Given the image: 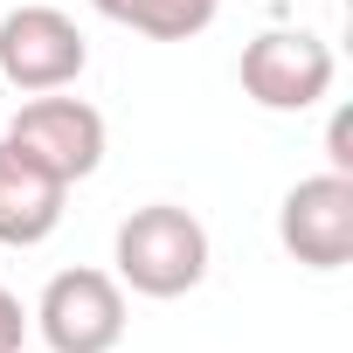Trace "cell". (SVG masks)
<instances>
[{
	"instance_id": "obj_4",
	"label": "cell",
	"mask_w": 353,
	"mask_h": 353,
	"mask_svg": "<svg viewBox=\"0 0 353 353\" xmlns=\"http://www.w3.org/2000/svg\"><path fill=\"white\" fill-rule=\"evenodd\" d=\"M236 77L263 111H312V104H325L339 63H332V42H319L312 28H263L243 49Z\"/></svg>"
},
{
	"instance_id": "obj_10",
	"label": "cell",
	"mask_w": 353,
	"mask_h": 353,
	"mask_svg": "<svg viewBox=\"0 0 353 353\" xmlns=\"http://www.w3.org/2000/svg\"><path fill=\"white\" fill-rule=\"evenodd\" d=\"M325 145H332V173H353V152H346V145H353V125H346V118H332Z\"/></svg>"
},
{
	"instance_id": "obj_9",
	"label": "cell",
	"mask_w": 353,
	"mask_h": 353,
	"mask_svg": "<svg viewBox=\"0 0 353 353\" xmlns=\"http://www.w3.org/2000/svg\"><path fill=\"white\" fill-rule=\"evenodd\" d=\"M21 332H28V319H21V298L0 284V353H21Z\"/></svg>"
},
{
	"instance_id": "obj_8",
	"label": "cell",
	"mask_w": 353,
	"mask_h": 353,
	"mask_svg": "<svg viewBox=\"0 0 353 353\" xmlns=\"http://www.w3.org/2000/svg\"><path fill=\"white\" fill-rule=\"evenodd\" d=\"M90 8L132 35H152V42H188L201 35L215 14H222V0H90Z\"/></svg>"
},
{
	"instance_id": "obj_2",
	"label": "cell",
	"mask_w": 353,
	"mask_h": 353,
	"mask_svg": "<svg viewBox=\"0 0 353 353\" xmlns=\"http://www.w3.org/2000/svg\"><path fill=\"white\" fill-rule=\"evenodd\" d=\"M83 63H90V42H83V28L63 8L28 0V8L0 14V77H8L14 90H28V97L70 90L83 77Z\"/></svg>"
},
{
	"instance_id": "obj_5",
	"label": "cell",
	"mask_w": 353,
	"mask_h": 353,
	"mask_svg": "<svg viewBox=\"0 0 353 353\" xmlns=\"http://www.w3.org/2000/svg\"><path fill=\"white\" fill-rule=\"evenodd\" d=\"M0 139L21 145L35 166H49L63 188L90 181V173L104 166V111L83 104V97H56V90H42V97H28V104L14 111V125L0 132Z\"/></svg>"
},
{
	"instance_id": "obj_6",
	"label": "cell",
	"mask_w": 353,
	"mask_h": 353,
	"mask_svg": "<svg viewBox=\"0 0 353 353\" xmlns=\"http://www.w3.org/2000/svg\"><path fill=\"white\" fill-rule=\"evenodd\" d=\"M277 243L305 270H346L353 263V173H312L277 208Z\"/></svg>"
},
{
	"instance_id": "obj_1",
	"label": "cell",
	"mask_w": 353,
	"mask_h": 353,
	"mask_svg": "<svg viewBox=\"0 0 353 353\" xmlns=\"http://www.w3.org/2000/svg\"><path fill=\"white\" fill-rule=\"evenodd\" d=\"M111 263H118V284H132L139 298H188L208 277V229L173 201H145L118 222Z\"/></svg>"
},
{
	"instance_id": "obj_7",
	"label": "cell",
	"mask_w": 353,
	"mask_h": 353,
	"mask_svg": "<svg viewBox=\"0 0 353 353\" xmlns=\"http://www.w3.org/2000/svg\"><path fill=\"white\" fill-rule=\"evenodd\" d=\"M63 201H70V188L56 181V173L35 166L21 145L0 139V243H8V250L49 243L56 222H63Z\"/></svg>"
},
{
	"instance_id": "obj_3",
	"label": "cell",
	"mask_w": 353,
	"mask_h": 353,
	"mask_svg": "<svg viewBox=\"0 0 353 353\" xmlns=\"http://www.w3.org/2000/svg\"><path fill=\"white\" fill-rule=\"evenodd\" d=\"M35 332L49 353H111L125 339V284L111 270H56L35 298Z\"/></svg>"
}]
</instances>
